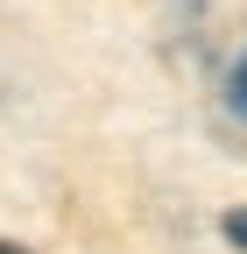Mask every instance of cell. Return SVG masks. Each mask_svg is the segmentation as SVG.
<instances>
[{"mask_svg":"<svg viewBox=\"0 0 247 254\" xmlns=\"http://www.w3.org/2000/svg\"><path fill=\"white\" fill-rule=\"evenodd\" d=\"M0 254H28V247H14V240H0Z\"/></svg>","mask_w":247,"mask_h":254,"instance_id":"obj_3","label":"cell"},{"mask_svg":"<svg viewBox=\"0 0 247 254\" xmlns=\"http://www.w3.org/2000/svg\"><path fill=\"white\" fill-rule=\"evenodd\" d=\"M226 113L247 127V50L233 57V71H226Z\"/></svg>","mask_w":247,"mask_h":254,"instance_id":"obj_1","label":"cell"},{"mask_svg":"<svg viewBox=\"0 0 247 254\" xmlns=\"http://www.w3.org/2000/svg\"><path fill=\"white\" fill-rule=\"evenodd\" d=\"M219 233H226V240H233V247H240V254H247V205H240V212H226V219H219Z\"/></svg>","mask_w":247,"mask_h":254,"instance_id":"obj_2","label":"cell"}]
</instances>
